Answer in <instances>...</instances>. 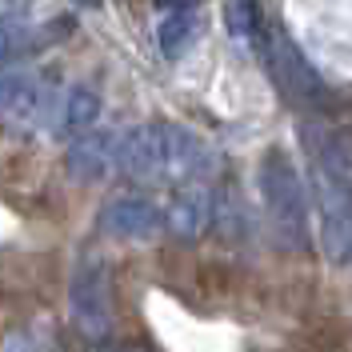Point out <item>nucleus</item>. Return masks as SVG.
<instances>
[{
	"label": "nucleus",
	"instance_id": "nucleus-2",
	"mask_svg": "<svg viewBox=\"0 0 352 352\" xmlns=\"http://www.w3.org/2000/svg\"><path fill=\"white\" fill-rule=\"evenodd\" d=\"M312 156V188L320 204V241L329 261L349 264V144L340 132H305Z\"/></svg>",
	"mask_w": 352,
	"mask_h": 352
},
{
	"label": "nucleus",
	"instance_id": "nucleus-5",
	"mask_svg": "<svg viewBox=\"0 0 352 352\" xmlns=\"http://www.w3.org/2000/svg\"><path fill=\"white\" fill-rule=\"evenodd\" d=\"M72 316L88 336H104L112 324V305H109V268L100 261L80 264V272L72 276Z\"/></svg>",
	"mask_w": 352,
	"mask_h": 352
},
{
	"label": "nucleus",
	"instance_id": "nucleus-8",
	"mask_svg": "<svg viewBox=\"0 0 352 352\" xmlns=\"http://www.w3.org/2000/svg\"><path fill=\"white\" fill-rule=\"evenodd\" d=\"M217 220V197L208 188H188L173 200V208L164 212L168 232H176L180 241H197L200 232H208V224Z\"/></svg>",
	"mask_w": 352,
	"mask_h": 352
},
{
	"label": "nucleus",
	"instance_id": "nucleus-6",
	"mask_svg": "<svg viewBox=\"0 0 352 352\" xmlns=\"http://www.w3.org/2000/svg\"><path fill=\"white\" fill-rule=\"evenodd\" d=\"M100 224H104V232L120 236V241H153L164 228V212L144 197H124V200H112L104 208Z\"/></svg>",
	"mask_w": 352,
	"mask_h": 352
},
{
	"label": "nucleus",
	"instance_id": "nucleus-7",
	"mask_svg": "<svg viewBox=\"0 0 352 352\" xmlns=\"http://www.w3.org/2000/svg\"><path fill=\"white\" fill-rule=\"evenodd\" d=\"M116 168V132H92L68 148V173L85 184H96Z\"/></svg>",
	"mask_w": 352,
	"mask_h": 352
},
{
	"label": "nucleus",
	"instance_id": "nucleus-14",
	"mask_svg": "<svg viewBox=\"0 0 352 352\" xmlns=\"http://www.w3.org/2000/svg\"><path fill=\"white\" fill-rule=\"evenodd\" d=\"M160 4H168V8H188L192 0H160Z\"/></svg>",
	"mask_w": 352,
	"mask_h": 352
},
{
	"label": "nucleus",
	"instance_id": "nucleus-11",
	"mask_svg": "<svg viewBox=\"0 0 352 352\" xmlns=\"http://www.w3.org/2000/svg\"><path fill=\"white\" fill-rule=\"evenodd\" d=\"M36 48V36H32V28H24L21 21H12V16H0V68L4 65H16L21 56H28Z\"/></svg>",
	"mask_w": 352,
	"mask_h": 352
},
{
	"label": "nucleus",
	"instance_id": "nucleus-4",
	"mask_svg": "<svg viewBox=\"0 0 352 352\" xmlns=\"http://www.w3.org/2000/svg\"><path fill=\"white\" fill-rule=\"evenodd\" d=\"M264 56H268V72H272V80L280 85V92H285L288 100H296V104H312V109L324 104V80L316 76V68L308 65V56L288 41L285 32H268Z\"/></svg>",
	"mask_w": 352,
	"mask_h": 352
},
{
	"label": "nucleus",
	"instance_id": "nucleus-10",
	"mask_svg": "<svg viewBox=\"0 0 352 352\" xmlns=\"http://www.w3.org/2000/svg\"><path fill=\"white\" fill-rule=\"evenodd\" d=\"M197 36H200V21L188 12V8H176V12H168V16L160 21V32H156L160 52H164L168 60L184 56V52L192 48V41H197Z\"/></svg>",
	"mask_w": 352,
	"mask_h": 352
},
{
	"label": "nucleus",
	"instance_id": "nucleus-3",
	"mask_svg": "<svg viewBox=\"0 0 352 352\" xmlns=\"http://www.w3.org/2000/svg\"><path fill=\"white\" fill-rule=\"evenodd\" d=\"M261 192H264V208H268V220L276 228V236L288 244V248H305L308 244V200H305V184L292 168L280 148L261 160Z\"/></svg>",
	"mask_w": 352,
	"mask_h": 352
},
{
	"label": "nucleus",
	"instance_id": "nucleus-1",
	"mask_svg": "<svg viewBox=\"0 0 352 352\" xmlns=\"http://www.w3.org/2000/svg\"><path fill=\"white\" fill-rule=\"evenodd\" d=\"M116 168L136 180H192L208 168V148L180 124H144L116 136Z\"/></svg>",
	"mask_w": 352,
	"mask_h": 352
},
{
	"label": "nucleus",
	"instance_id": "nucleus-9",
	"mask_svg": "<svg viewBox=\"0 0 352 352\" xmlns=\"http://www.w3.org/2000/svg\"><path fill=\"white\" fill-rule=\"evenodd\" d=\"M96 116H100V96L88 85H76V88H68L65 96H56V109H52L48 124L60 136H80L85 129L96 124Z\"/></svg>",
	"mask_w": 352,
	"mask_h": 352
},
{
	"label": "nucleus",
	"instance_id": "nucleus-12",
	"mask_svg": "<svg viewBox=\"0 0 352 352\" xmlns=\"http://www.w3.org/2000/svg\"><path fill=\"white\" fill-rule=\"evenodd\" d=\"M224 24L236 41H252L261 32V12H256L252 0H228L224 4Z\"/></svg>",
	"mask_w": 352,
	"mask_h": 352
},
{
	"label": "nucleus",
	"instance_id": "nucleus-13",
	"mask_svg": "<svg viewBox=\"0 0 352 352\" xmlns=\"http://www.w3.org/2000/svg\"><path fill=\"white\" fill-rule=\"evenodd\" d=\"M0 8H4V16L21 21V16H28V12L36 8V0H0Z\"/></svg>",
	"mask_w": 352,
	"mask_h": 352
}]
</instances>
